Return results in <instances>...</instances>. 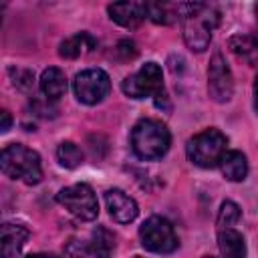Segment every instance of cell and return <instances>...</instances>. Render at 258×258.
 Wrapping results in <instances>:
<instances>
[{"label":"cell","instance_id":"obj_1","mask_svg":"<svg viewBox=\"0 0 258 258\" xmlns=\"http://www.w3.org/2000/svg\"><path fill=\"white\" fill-rule=\"evenodd\" d=\"M183 40L189 50L204 52L210 46L212 32L220 22V12L212 4H183Z\"/></svg>","mask_w":258,"mask_h":258},{"label":"cell","instance_id":"obj_2","mask_svg":"<svg viewBox=\"0 0 258 258\" xmlns=\"http://www.w3.org/2000/svg\"><path fill=\"white\" fill-rule=\"evenodd\" d=\"M171 143L169 129L157 119H139L131 129V149L139 159L153 161L167 153Z\"/></svg>","mask_w":258,"mask_h":258},{"label":"cell","instance_id":"obj_3","mask_svg":"<svg viewBox=\"0 0 258 258\" xmlns=\"http://www.w3.org/2000/svg\"><path fill=\"white\" fill-rule=\"evenodd\" d=\"M0 167L6 177L20 179L26 185H36L42 179L40 155L22 143H10L2 149Z\"/></svg>","mask_w":258,"mask_h":258},{"label":"cell","instance_id":"obj_4","mask_svg":"<svg viewBox=\"0 0 258 258\" xmlns=\"http://www.w3.org/2000/svg\"><path fill=\"white\" fill-rule=\"evenodd\" d=\"M226 151H228V137L216 127H210V129L196 133L187 141V147H185L189 161L198 167H204V169L220 165Z\"/></svg>","mask_w":258,"mask_h":258},{"label":"cell","instance_id":"obj_5","mask_svg":"<svg viewBox=\"0 0 258 258\" xmlns=\"http://www.w3.org/2000/svg\"><path fill=\"white\" fill-rule=\"evenodd\" d=\"M121 91L129 99H145L153 97L157 107H163L165 101V89H163V73L161 67L153 60L145 62L137 73L129 75L121 83Z\"/></svg>","mask_w":258,"mask_h":258},{"label":"cell","instance_id":"obj_6","mask_svg":"<svg viewBox=\"0 0 258 258\" xmlns=\"http://www.w3.org/2000/svg\"><path fill=\"white\" fill-rule=\"evenodd\" d=\"M139 238H141V246L155 254H169L179 244L171 222L163 216L147 218L139 228Z\"/></svg>","mask_w":258,"mask_h":258},{"label":"cell","instance_id":"obj_7","mask_svg":"<svg viewBox=\"0 0 258 258\" xmlns=\"http://www.w3.org/2000/svg\"><path fill=\"white\" fill-rule=\"evenodd\" d=\"M56 200L64 210H69L75 218L83 222H91L99 216V202L91 185L87 183H73L69 187H62L56 194Z\"/></svg>","mask_w":258,"mask_h":258},{"label":"cell","instance_id":"obj_8","mask_svg":"<svg viewBox=\"0 0 258 258\" xmlns=\"http://www.w3.org/2000/svg\"><path fill=\"white\" fill-rule=\"evenodd\" d=\"M109 89H111V81L103 69H85L77 73L73 81L75 97L85 105L101 103L109 95Z\"/></svg>","mask_w":258,"mask_h":258},{"label":"cell","instance_id":"obj_9","mask_svg":"<svg viewBox=\"0 0 258 258\" xmlns=\"http://www.w3.org/2000/svg\"><path fill=\"white\" fill-rule=\"evenodd\" d=\"M208 93L216 103H228L234 95L232 71L220 52H214L208 67Z\"/></svg>","mask_w":258,"mask_h":258},{"label":"cell","instance_id":"obj_10","mask_svg":"<svg viewBox=\"0 0 258 258\" xmlns=\"http://www.w3.org/2000/svg\"><path fill=\"white\" fill-rule=\"evenodd\" d=\"M105 204L109 210V216L119 224H129L137 218L139 208L131 196H127L121 189H109L105 191Z\"/></svg>","mask_w":258,"mask_h":258},{"label":"cell","instance_id":"obj_11","mask_svg":"<svg viewBox=\"0 0 258 258\" xmlns=\"http://www.w3.org/2000/svg\"><path fill=\"white\" fill-rule=\"evenodd\" d=\"M107 12L117 24L125 28H135L145 20L147 4L145 2H117V4H109Z\"/></svg>","mask_w":258,"mask_h":258},{"label":"cell","instance_id":"obj_12","mask_svg":"<svg viewBox=\"0 0 258 258\" xmlns=\"http://www.w3.org/2000/svg\"><path fill=\"white\" fill-rule=\"evenodd\" d=\"M28 236L30 232L26 226L6 222L2 226V236H0V258H20V250L28 240Z\"/></svg>","mask_w":258,"mask_h":258},{"label":"cell","instance_id":"obj_13","mask_svg":"<svg viewBox=\"0 0 258 258\" xmlns=\"http://www.w3.org/2000/svg\"><path fill=\"white\" fill-rule=\"evenodd\" d=\"M67 77L58 67H48L40 75V91L48 101H56L67 93Z\"/></svg>","mask_w":258,"mask_h":258},{"label":"cell","instance_id":"obj_14","mask_svg":"<svg viewBox=\"0 0 258 258\" xmlns=\"http://www.w3.org/2000/svg\"><path fill=\"white\" fill-rule=\"evenodd\" d=\"M218 248L222 258H246L244 236L234 228L218 230Z\"/></svg>","mask_w":258,"mask_h":258},{"label":"cell","instance_id":"obj_15","mask_svg":"<svg viewBox=\"0 0 258 258\" xmlns=\"http://www.w3.org/2000/svg\"><path fill=\"white\" fill-rule=\"evenodd\" d=\"M220 169H222V175L228 181H244L246 175H248L246 155L242 151H236V149L226 151L222 161H220Z\"/></svg>","mask_w":258,"mask_h":258},{"label":"cell","instance_id":"obj_16","mask_svg":"<svg viewBox=\"0 0 258 258\" xmlns=\"http://www.w3.org/2000/svg\"><path fill=\"white\" fill-rule=\"evenodd\" d=\"M228 46L246 64H250V67L258 64V38H254L250 34H234L228 40Z\"/></svg>","mask_w":258,"mask_h":258},{"label":"cell","instance_id":"obj_17","mask_svg":"<svg viewBox=\"0 0 258 258\" xmlns=\"http://www.w3.org/2000/svg\"><path fill=\"white\" fill-rule=\"evenodd\" d=\"M179 14L183 16V4L171 2H149L147 4V18L155 24H173Z\"/></svg>","mask_w":258,"mask_h":258},{"label":"cell","instance_id":"obj_18","mask_svg":"<svg viewBox=\"0 0 258 258\" xmlns=\"http://www.w3.org/2000/svg\"><path fill=\"white\" fill-rule=\"evenodd\" d=\"M95 46H97V40L89 32H77L75 36L58 44V54L62 58H77L79 54H83L85 50H93Z\"/></svg>","mask_w":258,"mask_h":258},{"label":"cell","instance_id":"obj_19","mask_svg":"<svg viewBox=\"0 0 258 258\" xmlns=\"http://www.w3.org/2000/svg\"><path fill=\"white\" fill-rule=\"evenodd\" d=\"M89 246H91V252L95 258H111V254L115 250V236L105 226H97L91 232Z\"/></svg>","mask_w":258,"mask_h":258},{"label":"cell","instance_id":"obj_20","mask_svg":"<svg viewBox=\"0 0 258 258\" xmlns=\"http://www.w3.org/2000/svg\"><path fill=\"white\" fill-rule=\"evenodd\" d=\"M56 159L62 167L67 169H75L83 163V151L79 149V145H75L73 141H62L56 147Z\"/></svg>","mask_w":258,"mask_h":258},{"label":"cell","instance_id":"obj_21","mask_svg":"<svg viewBox=\"0 0 258 258\" xmlns=\"http://www.w3.org/2000/svg\"><path fill=\"white\" fill-rule=\"evenodd\" d=\"M240 216H242V214H240L238 204H234V202H230V200L222 202L220 212H218V228H220V230L232 228V226L240 220Z\"/></svg>","mask_w":258,"mask_h":258},{"label":"cell","instance_id":"obj_22","mask_svg":"<svg viewBox=\"0 0 258 258\" xmlns=\"http://www.w3.org/2000/svg\"><path fill=\"white\" fill-rule=\"evenodd\" d=\"M62 256H64V258H95L93 252H91L89 242H81V240H77V238H71V240L64 244Z\"/></svg>","mask_w":258,"mask_h":258},{"label":"cell","instance_id":"obj_23","mask_svg":"<svg viewBox=\"0 0 258 258\" xmlns=\"http://www.w3.org/2000/svg\"><path fill=\"white\" fill-rule=\"evenodd\" d=\"M10 75H14V85L18 87V89H22V91H30L32 89V85H34V75L30 73V71H10Z\"/></svg>","mask_w":258,"mask_h":258},{"label":"cell","instance_id":"obj_24","mask_svg":"<svg viewBox=\"0 0 258 258\" xmlns=\"http://www.w3.org/2000/svg\"><path fill=\"white\" fill-rule=\"evenodd\" d=\"M117 52L121 54V58L123 60H129V58H133L135 54H137V48H135V42L133 40H121L119 44H117Z\"/></svg>","mask_w":258,"mask_h":258},{"label":"cell","instance_id":"obj_25","mask_svg":"<svg viewBox=\"0 0 258 258\" xmlns=\"http://www.w3.org/2000/svg\"><path fill=\"white\" fill-rule=\"evenodd\" d=\"M0 115H2V125H0V131H2V133H6V131L10 129V125H12V117H10V113H8V111H2Z\"/></svg>","mask_w":258,"mask_h":258},{"label":"cell","instance_id":"obj_26","mask_svg":"<svg viewBox=\"0 0 258 258\" xmlns=\"http://www.w3.org/2000/svg\"><path fill=\"white\" fill-rule=\"evenodd\" d=\"M254 111L258 115V73H256V79H254Z\"/></svg>","mask_w":258,"mask_h":258},{"label":"cell","instance_id":"obj_27","mask_svg":"<svg viewBox=\"0 0 258 258\" xmlns=\"http://www.w3.org/2000/svg\"><path fill=\"white\" fill-rule=\"evenodd\" d=\"M26 258H54V256H50V254H28Z\"/></svg>","mask_w":258,"mask_h":258},{"label":"cell","instance_id":"obj_28","mask_svg":"<svg viewBox=\"0 0 258 258\" xmlns=\"http://www.w3.org/2000/svg\"><path fill=\"white\" fill-rule=\"evenodd\" d=\"M254 10H256V16H258V4H256V6H254Z\"/></svg>","mask_w":258,"mask_h":258},{"label":"cell","instance_id":"obj_29","mask_svg":"<svg viewBox=\"0 0 258 258\" xmlns=\"http://www.w3.org/2000/svg\"><path fill=\"white\" fill-rule=\"evenodd\" d=\"M202 258H212V256H202Z\"/></svg>","mask_w":258,"mask_h":258},{"label":"cell","instance_id":"obj_30","mask_svg":"<svg viewBox=\"0 0 258 258\" xmlns=\"http://www.w3.org/2000/svg\"><path fill=\"white\" fill-rule=\"evenodd\" d=\"M137 258H139V256H137Z\"/></svg>","mask_w":258,"mask_h":258}]
</instances>
